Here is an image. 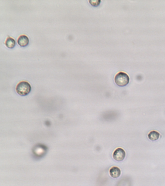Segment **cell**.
<instances>
[{"label":"cell","instance_id":"6","mask_svg":"<svg viewBox=\"0 0 165 186\" xmlns=\"http://www.w3.org/2000/svg\"><path fill=\"white\" fill-rule=\"evenodd\" d=\"M160 135L159 132H158L157 131H151L148 134V137L149 140H150L151 141H155L159 139L160 137Z\"/></svg>","mask_w":165,"mask_h":186},{"label":"cell","instance_id":"4","mask_svg":"<svg viewBox=\"0 0 165 186\" xmlns=\"http://www.w3.org/2000/svg\"><path fill=\"white\" fill-rule=\"evenodd\" d=\"M109 175L113 178H117L120 177L121 174V171L119 168L114 166L111 168L109 170Z\"/></svg>","mask_w":165,"mask_h":186},{"label":"cell","instance_id":"5","mask_svg":"<svg viewBox=\"0 0 165 186\" xmlns=\"http://www.w3.org/2000/svg\"><path fill=\"white\" fill-rule=\"evenodd\" d=\"M29 40L28 38L25 35H21L19 39H17V43L20 46L25 47L27 46L29 44Z\"/></svg>","mask_w":165,"mask_h":186},{"label":"cell","instance_id":"3","mask_svg":"<svg viewBox=\"0 0 165 186\" xmlns=\"http://www.w3.org/2000/svg\"><path fill=\"white\" fill-rule=\"evenodd\" d=\"M126 153L123 149L118 148L113 152L112 156L115 160L117 161H123L125 159Z\"/></svg>","mask_w":165,"mask_h":186},{"label":"cell","instance_id":"7","mask_svg":"<svg viewBox=\"0 0 165 186\" xmlns=\"http://www.w3.org/2000/svg\"><path fill=\"white\" fill-rule=\"evenodd\" d=\"M5 44L7 47L10 48V49H12L15 47V45H16V41L13 38L8 37L5 40Z\"/></svg>","mask_w":165,"mask_h":186},{"label":"cell","instance_id":"1","mask_svg":"<svg viewBox=\"0 0 165 186\" xmlns=\"http://www.w3.org/2000/svg\"><path fill=\"white\" fill-rule=\"evenodd\" d=\"M32 87L30 84L27 81H21L17 85L16 90L19 95L26 96L31 91Z\"/></svg>","mask_w":165,"mask_h":186},{"label":"cell","instance_id":"2","mask_svg":"<svg viewBox=\"0 0 165 186\" xmlns=\"http://www.w3.org/2000/svg\"><path fill=\"white\" fill-rule=\"evenodd\" d=\"M129 77L126 73L120 72L115 77V82L118 86L124 87L129 82Z\"/></svg>","mask_w":165,"mask_h":186},{"label":"cell","instance_id":"8","mask_svg":"<svg viewBox=\"0 0 165 186\" xmlns=\"http://www.w3.org/2000/svg\"><path fill=\"white\" fill-rule=\"evenodd\" d=\"M89 2L92 6L94 7L98 6L101 3L100 0H90Z\"/></svg>","mask_w":165,"mask_h":186}]
</instances>
